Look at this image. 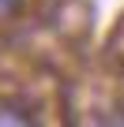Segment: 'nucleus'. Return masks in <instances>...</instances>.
<instances>
[{"label":"nucleus","instance_id":"3","mask_svg":"<svg viewBox=\"0 0 124 127\" xmlns=\"http://www.w3.org/2000/svg\"><path fill=\"white\" fill-rule=\"evenodd\" d=\"M98 127H124V116H113V120H98Z\"/></svg>","mask_w":124,"mask_h":127},{"label":"nucleus","instance_id":"2","mask_svg":"<svg viewBox=\"0 0 124 127\" xmlns=\"http://www.w3.org/2000/svg\"><path fill=\"white\" fill-rule=\"evenodd\" d=\"M19 8V0H0V19H4V15H11Z\"/></svg>","mask_w":124,"mask_h":127},{"label":"nucleus","instance_id":"1","mask_svg":"<svg viewBox=\"0 0 124 127\" xmlns=\"http://www.w3.org/2000/svg\"><path fill=\"white\" fill-rule=\"evenodd\" d=\"M0 127H34V120L15 105H0Z\"/></svg>","mask_w":124,"mask_h":127}]
</instances>
